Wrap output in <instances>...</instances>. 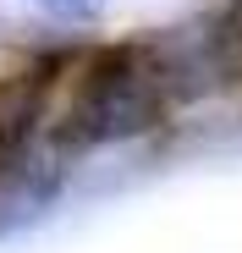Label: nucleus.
<instances>
[{"label": "nucleus", "instance_id": "nucleus-1", "mask_svg": "<svg viewBox=\"0 0 242 253\" xmlns=\"http://www.w3.org/2000/svg\"><path fill=\"white\" fill-rule=\"evenodd\" d=\"M160 121V83L154 72L116 50L105 61L88 66L83 88H77V105L66 116V143L72 149H105V143H121V138H138Z\"/></svg>", "mask_w": 242, "mask_h": 253}, {"label": "nucleus", "instance_id": "nucleus-2", "mask_svg": "<svg viewBox=\"0 0 242 253\" xmlns=\"http://www.w3.org/2000/svg\"><path fill=\"white\" fill-rule=\"evenodd\" d=\"M44 17H55V22H72V28H88V22H99L105 11H110V0H33Z\"/></svg>", "mask_w": 242, "mask_h": 253}]
</instances>
